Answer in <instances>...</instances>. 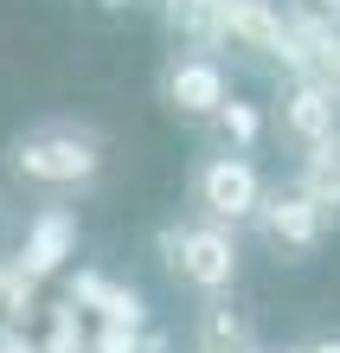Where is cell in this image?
<instances>
[{
  "mask_svg": "<svg viewBox=\"0 0 340 353\" xmlns=\"http://www.w3.org/2000/svg\"><path fill=\"white\" fill-rule=\"evenodd\" d=\"M295 13H314V19H340V0H283Z\"/></svg>",
  "mask_w": 340,
  "mask_h": 353,
  "instance_id": "4fadbf2b",
  "label": "cell"
},
{
  "mask_svg": "<svg viewBox=\"0 0 340 353\" xmlns=\"http://www.w3.org/2000/svg\"><path fill=\"white\" fill-rule=\"evenodd\" d=\"M193 353H263V341H257V327H250L244 308L231 296H219V302H199Z\"/></svg>",
  "mask_w": 340,
  "mask_h": 353,
  "instance_id": "9c48e42d",
  "label": "cell"
},
{
  "mask_svg": "<svg viewBox=\"0 0 340 353\" xmlns=\"http://www.w3.org/2000/svg\"><path fill=\"white\" fill-rule=\"evenodd\" d=\"M154 97L174 122H206L231 103V65L225 52H206V46H174L161 58V77H154Z\"/></svg>",
  "mask_w": 340,
  "mask_h": 353,
  "instance_id": "5b68a950",
  "label": "cell"
},
{
  "mask_svg": "<svg viewBox=\"0 0 340 353\" xmlns=\"http://www.w3.org/2000/svg\"><path fill=\"white\" fill-rule=\"evenodd\" d=\"M161 19L174 46L219 52V39H225V0H161Z\"/></svg>",
  "mask_w": 340,
  "mask_h": 353,
  "instance_id": "30bf717a",
  "label": "cell"
},
{
  "mask_svg": "<svg viewBox=\"0 0 340 353\" xmlns=\"http://www.w3.org/2000/svg\"><path fill=\"white\" fill-rule=\"evenodd\" d=\"M270 135L283 141L289 154L321 148L328 135H340V97L308 71H283V84L270 97Z\"/></svg>",
  "mask_w": 340,
  "mask_h": 353,
  "instance_id": "8992f818",
  "label": "cell"
},
{
  "mask_svg": "<svg viewBox=\"0 0 340 353\" xmlns=\"http://www.w3.org/2000/svg\"><path fill=\"white\" fill-rule=\"evenodd\" d=\"M161 270H167L174 289H186V296H199V302L231 296L238 276H244L238 225H212V219H174V225H161Z\"/></svg>",
  "mask_w": 340,
  "mask_h": 353,
  "instance_id": "7a4b0ae2",
  "label": "cell"
},
{
  "mask_svg": "<svg viewBox=\"0 0 340 353\" xmlns=\"http://www.w3.org/2000/svg\"><path fill=\"white\" fill-rule=\"evenodd\" d=\"M295 353H340V334H314V341H302Z\"/></svg>",
  "mask_w": 340,
  "mask_h": 353,
  "instance_id": "5bb4252c",
  "label": "cell"
},
{
  "mask_svg": "<svg viewBox=\"0 0 340 353\" xmlns=\"http://www.w3.org/2000/svg\"><path fill=\"white\" fill-rule=\"evenodd\" d=\"M289 32H295V52H289V71H308L340 97V19H314V13H295L289 7Z\"/></svg>",
  "mask_w": 340,
  "mask_h": 353,
  "instance_id": "ba28073f",
  "label": "cell"
},
{
  "mask_svg": "<svg viewBox=\"0 0 340 353\" xmlns=\"http://www.w3.org/2000/svg\"><path fill=\"white\" fill-rule=\"evenodd\" d=\"M263 193H270L263 168L238 148H212L186 168V205H193V219H212V225H238L244 232L257 219Z\"/></svg>",
  "mask_w": 340,
  "mask_h": 353,
  "instance_id": "3957f363",
  "label": "cell"
},
{
  "mask_svg": "<svg viewBox=\"0 0 340 353\" xmlns=\"http://www.w3.org/2000/svg\"><path fill=\"white\" fill-rule=\"evenodd\" d=\"M103 7H129V0H103Z\"/></svg>",
  "mask_w": 340,
  "mask_h": 353,
  "instance_id": "9a60e30c",
  "label": "cell"
},
{
  "mask_svg": "<svg viewBox=\"0 0 340 353\" xmlns=\"http://www.w3.org/2000/svg\"><path fill=\"white\" fill-rule=\"evenodd\" d=\"M334 225H340V219H334L328 205H321L302 180L289 174L283 186H270V193H263L257 219H250V232H257V244H263L276 263H308V257L328 244Z\"/></svg>",
  "mask_w": 340,
  "mask_h": 353,
  "instance_id": "277c9868",
  "label": "cell"
},
{
  "mask_svg": "<svg viewBox=\"0 0 340 353\" xmlns=\"http://www.w3.org/2000/svg\"><path fill=\"white\" fill-rule=\"evenodd\" d=\"M65 257H77V212L65 199H52L46 212L26 225V244H19V270L26 276H58Z\"/></svg>",
  "mask_w": 340,
  "mask_h": 353,
  "instance_id": "52a82bcc",
  "label": "cell"
},
{
  "mask_svg": "<svg viewBox=\"0 0 340 353\" xmlns=\"http://www.w3.org/2000/svg\"><path fill=\"white\" fill-rule=\"evenodd\" d=\"M295 180L340 219V135H328L321 148H308V154H295Z\"/></svg>",
  "mask_w": 340,
  "mask_h": 353,
  "instance_id": "7c38bea8",
  "label": "cell"
},
{
  "mask_svg": "<svg viewBox=\"0 0 340 353\" xmlns=\"http://www.w3.org/2000/svg\"><path fill=\"white\" fill-rule=\"evenodd\" d=\"M212 129V141H219V148H238V154H250L263 141V129H270V110H257V103H244V97H231L219 116L206 122Z\"/></svg>",
  "mask_w": 340,
  "mask_h": 353,
  "instance_id": "8fae6325",
  "label": "cell"
},
{
  "mask_svg": "<svg viewBox=\"0 0 340 353\" xmlns=\"http://www.w3.org/2000/svg\"><path fill=\"white\" fill-rule=\"evenodd\" d=\"M103 161H110V148H103V135L90 129V122H32V129H19L7 141V174L26 186V193H46V199H77L90 193V186L103 180Z\"/></svg>",
  "mask_w": 340,
  "mask_h": 353,
  "instance_id": "6da1fadb",
  "label": "cell"
}]
</instances>
